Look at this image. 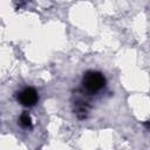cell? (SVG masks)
<instances>
[{
	"instance_id": "cell-1",
	"label": "cell",
	"mask_w": 150,
	"mask_h": 150,
	"mask_svg": "<svg viewBox=\"0 0 150 150\" xmlns=\"http://www.w3.org/2000/svg\"><path fill=\"white\" fill-rule=\"evenodd\" d=\"M105 86V77L102 73L95 70H88L83 74L82 87L89 94L98 93Z\"/></svg>"
},
{
	"instance_id": "cell-2",
	"label": "cell",
	"mask_w": 150,
	"mask_h": 150,
	"mask_svg": "<svg viewBox=\"0 0 150 150\" xmlns=\"http://www.w3.org/2000/svg\"><path fill=\"white\" fill-rule=\"evenodd\" d=\"M18 102L23 107H34L39 101V94L33 87H26L16 95Z\"/></svg>"
},
{
	"instance_id": "cell-3",
	"label": "cell",
	"mask_w": 150,
	"mask_h": 150,
	"mask_svg": "<svg viewBox=\"0 0 150 150\" xmlns=\"http://www.w3.org/2000/svg\"><path fill=\"white\" fill-rule=\"evenodd\" d=\"M88 109H89V105H88L87 102L76 101V103H75V112L79 116V118H84L87 112H88Z\"/></svg>"
},
{
	"instance_id": "cell-4",
	"label": "cell",
	"mask_w": 150,
	"mask_h": 150,
	"mask_svg": "<svg viewBox=\"0 0 150 150\" xmlns=\"http://www.w3.org/2000/svg\"><path fill=\"white\" fill-rule=\"evenodd\" d=\"M19 123L25 129H30L33 127V122H32V118H30L28 112H22L21 114V116L19 118Z\"/></svg>"
}]
</instances>
